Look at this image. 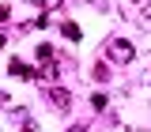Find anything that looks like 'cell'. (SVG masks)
I'll list each match as a JSON object with an SVG mask.
<instances>
[{"mask_svg":"<svg viewBox=\"0 0 151 132\" xmlns=\"http://www.w3.org/2000/svg\"><path fill=\"white\" fill-rule=\"evenodd\" d=\"M45 94H49V106H53V110H60V113L72 110V94L64 91V87H49Z\"/></svg>","mask_w":151,"mask_h":132,"instance_id":"obj_1","label":"cell"},{"mask_svg":"<svg viewBox=\"0 0 151 132\" xmlns=\"http://www.w3.org/2000/svg\"><path fill=\"white\" fill-rule=\"evenodd\" d=\"M132 57H136V49H132L129 42H110V60H121V64H129Z\"/></svg>","mask_w":151,"mask_h":132,"instance_id":"obj_2","label":"cell"},{"mask_svg":"<svg viewBox=\"0 0 151 132\" xmlns=\"http://www.w3.org/2000/svg\"><path fill=\"white\" fill-rule=\"evenodd\" d=\"M12 75H15V79H34V68H27V64H23V60H12Z\"/></svg>","mask_w":151,"mask_h":132,"instance_id":"obj_3","label":"cell"},{"mask_svg":"<svg viewBox=\"0 0 151 132\" xmlns=\"http://www.w3.org/2000/svg\"><path fill=\"white\" fill-rule=\"evenodd\" d=\"M60 30H64V38H72V42H79V27H76V23H64Z\"/></svg>","mask_w":151,"mask_h":132,"instance_id":"obj_4","label":"cell"},{"mask_svg":"<svg viewBox=\"0 0 151 132\" xmlns=\"http://www.w3.org/2000/svg\"><path fill=\"white\" fill-rule=\"evenodd\" d=\"M94 79L106 83V79H110V68H106V64H94Z\"/></svg>","mask_w":151,"mask_h":132,"instance_id":"obj_5","label":"cell"},{"mask_svg":"<svg viewBox=\"0 0 151 132\" xmlns=\"http://www.w3.org/2000/svg\"><path fill=\"white\" fill-rule=\"evenodd\" d=\"M57 72H60V68H57L53 60H42V75H49V79H53V75H57Z\"/></svg>","mask_w":151,"mask_h":132,"instance_id":"obj_6","label":"cell"},{"mask_svg":"<svg viewBox=\"0 0 151 132\" xmlns=\"http://www.w3.org/2000/svg\"><path fill=\"white\" fill-rule=\"evenodd\" d=\"M91 106H94V110H106V106H110V98H106V94H94Z\"/></svg>","mask_w":151,"mask_h":132,"instance_id":"obj_7","label":"cell"},{"mask_svg":"<svg viewBox=\"0 0 151 132\" xmlns=\"http://www.w3.org/2000/svg\"><path fill=\"white\" fill-rule=\"evenodd\" d=\"M8 15H12V8H8V4H0V23H8Z\"/></svg>","mask_w":151,"mask_h":132,"instance_id":"obj_8","label":"cell"},{"mask_svg":"<svg viewBox=\"0 0 151 132\" xmlns=\"http://www.w3.org/2000/svg\"><path fill=\"white\" fill-rule=\"evenodd\" d=\"M60 0H38V8H57Z\"/></svg>","mask_w":151,"mask_h":132,"instance_id":"obj_9","label":"cell"},{"mask_svg":"<svg viewBox=\"0 0 151 132\" xmlns=\"http://www.w3.org/2000/svg\"><path fill=\"white\" fill-rule=\"evenodd\" d=\"M68 132H87V128H83V125H72V128H68Z\"/></svg>","mask_w":151,"mask_h":132,"instance_id":"obj_10","label":"cell"},{"mask_svg":"<svg viewBox=\"0 0 151 132\" xmlns=\"http://www.w3.org/2000/svg\"><path fill=\"white\" fill-rule=\"evenodd\" d=\"M0 45H4V34H0Z\"/></svg>","mask_w":151,"mask_h":132,"instance_id":"obj_11","label":"cell"}]
</instances>
